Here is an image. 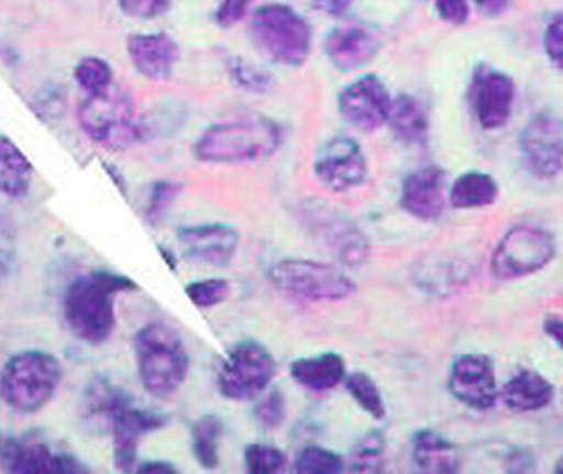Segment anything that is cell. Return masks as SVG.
<instances>
[{"instance_id":"cell-29","label":"cell","mask_w":563,"mask_h":474,"mask_svg":"<svg viewBox=\"0 0 563 474\" xmlns=\"http://www.w3.org/2000/svg\"><path fill=\"white\" fill-rule=\"evenodd\" d=\"M223 422L220 417L208 414L199 417L191 429V448L199 466L217 470L220 464V445Z\"/></svg>"},{"instance_id":"cell-28","label":"cell","mask_w":563,"mask_h":474,"mask_svg":"<svg viewBox=\"0 0 563 474\" xmlns=\"http://www.w3.org/2000/svg\"><path fill=\"white\" fill-rule=\"evenodd\" d=\"M496 198H498V185L489 174L479 173V170H471L459 176L449 189L452 207L459 210L489 207L495 203Z\"/></svg>"},{"instance_id":"cell-25","label":"cell","mask_w":563,"mask_h":474,"mask_svg":"<svg viewBox=\"0 0 563 474\" xmlns=\"http://www.w3.org/2000/svg\"><path fill=\"white\" fill-rule=\"evenodd\" d=\"M34 167L21 153V148L0 135V195L9 199H22L30 195Z\"/></svg>"},{"instance_id":"cell-7","label":"cell","mask_w":563,"mask_h":474,"mask_svg":"<svg viewBox=\"0 0 563 474\" xmlns=\"http://www.w3.org/2000/svg\"><path fill=\"white\" fill-rule=\"evenodd\" d=\"M275 289L309 302L344 301L356 293V284L343 268L306 258H282L268 268Z\"/></svg>"},{"instance_id":"cell-48","label":"cell","mask_w":563,"mask_h":474,"mask_svg":"<svg viewBox=\"0 0 563 474\" xmlns=\"http://www.w3.org/2000/svg\"><path fill=\"white\" fill-rule=\"evenodd\" d=\"M103 169H106L107 174H109L110 178H112L113 185L119 188V191L126 196V183L125 178H123L122 170H120L119 167L107 163H103Z\"/></svg>"},{"instance_id":"cell-9","label":"cell","mask_w":563,"mask_h":474,"mask_svg":"<svg viewBox=\"0 0 563 474\" xmlns=\"http://www.w3.org/2000/svg\"><path fill=\"white\" fill-rule=\"evenodd\" d=\"M300 223L319 245L344 267H360L368 261L369 240L346 214L328 205L309 203L300 210Z\"/></svg>"},{"instance_id":"cell-47","label":"cell","mask_w":563,"mask_h":474,"mask_svg":"<svg viewBox=\"0 0 563 474\" xmlns=\"http://www.w3.org/2000/svg\"><path fill=\"white\" fill-rule=\"evenodd\" d=\"M545 331L549 333V337H552L556 343L562 346L563 350V321L562 319H547L545 321Z\"/></svg>"},{"instance_id":"cell-40","label":"cell","mask_w":563,"mask_h":474,"mask_svg":"<svg viewBox=\"0 0 563 474\" xmlns=\"http://www.w3.org/2000/svg\"><path fill=\"white\" fill-rule=\"evenodd\" d=\"M543 44H545V52L550 62L556 68L563 69V12L555 15L547 26Z\"/></svg>"},{"instance_id":"cell-1","label":"cell","mask_w":563,"mask_h":474,"mask_svg":"<svg viewBox=\"0 0 563 474\" xmlns=\"http://www.w3.org/2000/svg\"><path fill=\"white\" fill-rule=\"evenodd\" d=\"M137 289L134 280L112 271L76 277L63 297L66 327L90 346L107 343L117 327V296Z\"/></svg>"},{"instance_id":"cell-11","label":"cell","mask_w":563,"mask_h":474,"mask_svg":"<svg viewBox=\"0 0 563 474\" xmlns=\"http://www.w3.org/2000/svg\"><path fill=\"white\" fill-rule=\"evenodd\" d=\"M0 467L15 474H80L88 467L40 434L0 436Z\"/></svg>"},{"instance_id":"cell-30","label":"cell","mask_w":563,"mask_h":474,"mask_svg":"<svg viewBox=\"0 0 563 474\" xmlns=\"http://www.w3.org/2000/svg\"><path fill=\"white\" fill-rule=\"evenodd\" d=\"M346 467L353 473H382L385 470V438L379 431H369L354 444Z\"/></svg>"},{"instance_id":"cell-49","label":"cell","mask_w":563,"mask_h":474,"mask_svg":"<svg viewBox=\"0 0 563 474\" xmlns=\"http://www.w3.org/2000/svg\"><path fill=\"white\" fill-rule=\"evenodd\" d=\"M159 252L161 255H163L164 261L167 262V265H169V267L173 268V271H176L177 262L176 258H174V255L170 254V252L167 251V249H159Z\"/></svg>"},{"instance_id":"cell-33","label":"cell","mask_w":563,"mask_h":474,"mask_svg":"<svg viewBox=\"0 0 563 474\" xmlns=\"http://www.w3.org/2000/svg\"><path fill=\"white\" fill-rule=\"evenodd\" d=\"M228 71H230L233 85L240 90L250 91V93H265L275 84L271 71L253 65L249 59L233 58L228 66Z\"/></svg>"},{"instance_id":"cell-26","label":"cell","mask_w":563,"mask_h":474,"mask_svg":"<svg viewBox=\"0 0 563 474\" xmlns=\"http://www.w3.org/2000/svg\"><path fill=\"white\" fill-rule=\"evenodd\" d=\"M387 123L395 137L405 144L426 145L429 141V119L410 95L394 98Z\"/></svg>"},{"instance_id":"cell-4","label":"cell","mask_w":563,"mask_h":474,"mask_svg":"<svg viewBox=\"0 0 563 474\" xmlns=\"http://www.w3.org/2000/svg\"><path fill=\"white\" fill-rule=\"evenodd\" d=\"M135 362L142 387L152 397L176 394L186 382L189 355L185 341L163 322H151L134 338Z\"/></svg>"},{"instance_id":"cell-20","label":"cell","mask_w":563,"mask_h":474,"mask_svg":"<svg viewBox=\"0 0 563 474\" xmlns=\"http://www.w3.org/2000/svg\"><path fill=\"white\" fill-rule=\"evenodd\" d=\"M126 53L135 71L152 81H166L179 62V46L166 33L134 34L126 41Z\"/></svg>"},{"instance_id":"cell-15","label":"cell","mask_w":563,"mask_h":474,"mask_svg":"<svg viewBox=\"0 0 563 474\" xmlns=\"http://www.w3.org/2000/svg\"><path fill=\"white\" fill-rule=\"evenodd\" d=\"M382 36L366 22H344L325 37V55L334 68L353 73L365 68L378 56Z\"/></svg>"},{"instance_id":"cell-18","label":"cell","mask_w":563,"mask_h":474,"mask_svg":"<svg viewBox=\"0 0 563 474\" xmlns=\"http://www.w3.org/2000/svg\"><path fill=\"white\" fill-rule=\"evenodd\" d=\"M449 388L459 403L477 410L492 409L498 398L495 365L484 355H463L449 373Z\"/></svg>"},{"instance_id":"cell-8","label":"cell","mask_w":563,"mask_h":474,"mask_svg":"<svg viewBox=\"0 0 563 474\" xmlns=\"http://www.w3.org/2000/svg\"><path fill=\"white\" fill-rule=\"evenodd\" d=\"M277 363L264 344L245 340L230 348L218 368V390L228 400L246 403L271 388Z\"/></svg>"},{"instance_id":"cell-22","label":"cell","mask_w":563,"mask_h":474,"mask_svg":"<svg viewBox=\"0 0 563 474\" xmlns=\"http://www.w3.org/2000/svg\"><path fill=\"white\" fill-rule=\"evenodd\" d=\"M412 458L423 473H455L461 470V454L449 439L439 432L422 429L413 436Z\"/></svg>"},{"instance_id":"cell-21","label":"cell","mask_w":563,"mask_h":474,"mask_svg":"<svg viewBox=\"0 0 563 474\" xmlns=\"http://www.w3.org/2000/svg\"><path fill=\"white\" fill-rule=\"evenodd\" d=\"M401 207L423 221L439 220L445 210V173L427 166L413 170L401 186Z\"/></svg>"},{"instance_id":"cell-39","label":"cell","mask_w":563,"mask_h":474,"mask_svg":"<svg viewBox=\"0 0 563 474\" xmlns=\"http://www.w3.org/2000/svg\"><path fill=\"white\" fill-rule=\"evenodd\" d=\"M170 2L173 0H119V5L126 18L151 21L163 15Z\"/></svg>"},{"instance_id":"cell-17","label":"cell","mask_w":563,"mask_h":474,"mask_svg":"<svg viewBox=\"0 0 563 474\" xmlns=\"http://www.w3.org/2000/svg\"><path fill=\"white\" fill-rule=\"evenodd\" d=\"M515 103V84L505 73L477 68L471 84V106L481 128L495 131L508 122Z\"/></svg>"},{"instance_id":"cell-31","label":"cell","mask_w":563,"mask_h":474,"mask_svg":"<svg viewBox=\"0 0 563 474\" xmlns=\"http://www.w3.org/2000/svg\"><path fill=\"white\" fill-rule=\"evenodd\" d=\"M347 392L354 398V403L362 407L373 419L382 420L387 416V406L383 400L382 392H379L376 382L365 372H353L344 378Z\"/></svg>"},{"instance_id":"cell-43","label":"cell","mask_w":563,"mask_h":474,"mask_svg":"<svg viewBox=\"0 0 563 474\" xmlns=\"http://www.w3.org/2000/svg\"><path fill=\"white\" fill-rule=\"evenodd\" d=\"M353 2L354 0H314V5L331 18H340L353 5Z\"/></svg>"},{"instance_id":"cell-12","label":"cell","mask_w":563,"mask_h":474,"mask_svg":"<svg viewBox=\"0 0 563 474\" xmlns=\"http://www.w3.org/2000/svg\"><path fill=\"white\" fill-rule=\"evenodd\" d=\"M314 174L324 188L346 192L362 186L368 178V161L362 145L346 135L329 139L321 145L314 161Z\"/></svg>"},{"instance_id":"cell-34","label":"cell","mask_w":563,"mask_h":474,"mask_svg":"<svg viewBox=\"0 0 563 474\" xmlns=\"http://www.w3.org/2000/svg\"><path fill=\"white\" fill-rule=\"evenodd\" d=\"M76 84L80 85L85 93H95L113 84V71L106 59L98 56H88L75 66L73 71Z\"/></svg>"},{"instance_id":"cell-24","label":"cell","mask_w":563,"mask_h":474,"mask_svg":"<svg viewBox=\"0 0 563 474\" xmlns=\"http://www.w3.org/2000/svg\"><path fill=\"white\" fill-rule=\"evenodd\" d=\"M503 400L517 412L543 409L553 400V385L540 373L521 370L501 392Z\"/></svg>"},{"instance_id":"cell-38","label":"cell","mask_w":563,"mask_h":474,"mask_svg":"<svg viewBox=\"0 0 563 474\" xmlns=\"http://www.w3.org/2000/svg\"><path fill=\"white\" fill-rule=\"evenodd\" d=\"M287 416L286 397L278 388H267L264 397L258 400L255 407V419L261 423L262 428L272 429L280 428Z\"/></svg>"},{"instance_id":"cell-16","label":"cell","mask_w":563,"mask_h":474,"mask_svg":"<svg viewBox=\"0 0 563 474\" xmlns=\"http://www.w3.org/2000/svg\"><path fill=\"white\" fill-rule=\"evenodd\" d=\"M164 426L166 417L135 407L134 404L120 410L110 423L115 470L120 473H132L137 467L142 439L151 432L159 431Z\"/></svg>"},{"instance_id":"cell-50","label":"cell","mask_w":563,"mask_h":474,"mask_svg":"<svg viewBox=\"0 0 563 474\" xmlns=\"http://www.w3.org/2000/svg\"><path fill=\"white\" fill-rule=\"evenodd\" d=\"M556 473H563V458L559 461V464H556Z\"/></svg>"},{"instance_id":"cell-45","label":"cell","mask_w":563,"mask_h":474,"mask_svg":"<svg viewBox=\"0 0 563 474\" xmlns=\"http://www.w3.org/2000/svg\"><path fill=\"white\" fill-rule=\"evenodd\" d=\"M137 473L142 474H173L177 473L174 464L167 463V461L152 460L145 461L141 466L135 467Z\"/></svg>"},{"instance_id":"cell-19","label":"cell","mask_w":563,"mask_h":474,"mask_svg":"<svg viewBox=\"0 0 563 474\" xmlns=\"http://www.w3.org/2000/svg\"><path fill=\"white\" fill-rule=\"evenodd\" d=\"M186 257L211 267L232 264L240 246V233L224 223L195 224L177 232Z\"/></svg>"},{"instance_id":"cell-6","label":"cell","mask_w":563,"mask_h":474,"mask_svg":"<svg viewBox=\"0 0 563 474\" xmlns=\"http://www.w3.org/2000/svg\"><path fill=\"white\" fill-rule=\"evenodd\" d=\"M249 33L258 52L277 65L299 68L311 55V26L289 5L258 8L250 19Z\"/></svg>"},{"instance_id":"cell-10","label":"cell","mask_w":563,"mask_h":474,"mask_svg":"<svg viewBox=\"0 0 563 474\" xmlns=\"http://www.w3.org/2000/svg\"><path fill=\"white\" fill-rule=\"evenodd\" d=\"M555 255V239L547 230L521 224L509 230L496 246L492 274L498 280H515L545 267Z\"/></svg>"},{"instance_id":"cell-46","label":"cell","mask_w":563,"mask_h":474,"mask_svg":"<svg viewBox=\"0 0 563 474\" xmlns=\"http://www.w3.org/2000/svg\"><path fill=\"white\" fill-rule=\"evenodd\" d=\"M12 271H14V257L11 252L0 249V286L11 277Z\"/></svg>"},{"instance_id":"cell-2","label":"cell","mask_w":563,"mask_h":474,"mask_svg":"<svg viewBox=\"0 0 563 474\" xmlns=\"http://www.w3.org/2000/svg\"><path fill=\"white\" fill-rule=\"evenodd\" d=\"M282 129L262 113H235L211 123L195 145L202 163L249 164L267 159L280 147Z\"/></svg>"},{"instance_id":"cell-44","label":"cell","mask_w":563,"mask_h":474,"mask_svg":"<svg viewBox=\"0 0 563 474\" xmlns=\"http://www.w3.org/2000/svg\"><path fill=\"white\" fill-rule=\"evenodd\" d=\"M511 0H474V4L479 9L481 14L488 18H498L509 8Z\"/></svg>"},{"instance_id":"cell-41","label":"cell","mask_w":563,"mask_h":474,"mask_svg":"<svg viewBox=\"0 0 563 474\" xmlns=\"http://www.w3.org/2000/svg\"><path fill=\"white\" fill-rule=\"evenodd\" d=\"M252 2L253 0H221L217 9L218 24H220L223 30L235 26V24H239V22L245 18Z\"/></svg>"},{"instance_id":"cell-37","label":"cell","mask_w":563,"mask_h":474,"mask_svg":"<svg viewBox=\"0 0 563 474\" xmlns=\"http://www.w3.org/2000/svg\"><path fill=\"white\" fill-rule=\"evenodd\" d=\"M183 186L176 181H157L152 186L151 196H148L147 211L145 217L151 224H157L163 220L164 214L170 210L177 198L181 195Z\"/></svg>"},{"instance_id":"cell-13","label":"cell","mask_w":563,"mask_h":474,"mask_svg":"<svg viewBox=\"0 0 563 474\" xmlns=\"http://www.w3.org/2000/svg\"><path fill=\"white\" fill-rule=\"evenodd\" d=\"M390 91L376 75H365L347 85L340 93V113L351 128L360 132H375L388 122Z\"/></svg>"},{"instance_id":"cell-42","label":"cell","mask_w":563,"mask_h":474,"mask_svg":"<svg viewBox=\"0 0 563 474\" xmlns=\"http://www.w3.org/2000/svg\"><path fill=\"white\" fill-rule=\"evenodd\" d=\"M435 9L442 21L452 26H463L470 19V2L467 0H435Z\"/></svg>"},{"instance_id":"cell-14","label":"cell","mask_w":563,"mask_h":474,"mask_svg":"<svg viewBox=\"0 0 563 474\" xmlns=\"http://www.w3.org/2000/svg\"><path fill=\"white\" fill-rule=\"evenodd\" d=\"M521 154L528 169L542 179L563 173V123L552 113H540L521 132Z\"/></svg>"},{"instance_id":"cell-35","label":"cell","mask_w":563,"mask_h":474,"mask_svg":"<svg viewBox=\"0 0 563 474\" xmlns=\"http://www.w3.org/2000/svg\"><path fill=\"white\" fill-rule=\"evenodd\" d=\"M186 294L196 308L211 309L227 301L230 296V280L221 279V277L192 280L186 286Z\"/></svg>"},{"instance_id":"cell-5","label":"cell","mask_w":563,"mask_h":474,"mask_svg":"<svg viewBox=\"0 0 563 474\" xmlns=\"http://www.w3.org/2000/svg\"><path fill=\"white\" fill-rule=\"evenodd\" d=\"M78 122L91 142L115 153L142 137L134 98L115 81L103 90L85 95L78 107Z\"/></svg>"},{"instance_id":"cell-27","label":"cell","mask_w":563,"mask_h":474,"mask_svg":"<svg viewBox=\"0 0 563 474\" xmlns=\"http://www.w3.org/2000/svg\"><path fill=\"white\" fill-rule=\"evenodd\" d=\"M131 404V395L106 378L91 381L84 395L85 417L95 423H107L109 428L113 417Z\"/></svg>"},{"instance_id":"cell-3","label":"cell","mask_w":563,"mask_h":474,"mask_svg":"<svg viewBox=\"0 0 563 474\" xmlns=\"http://www.w3.org/2000/svg\"><path fill=\"white\" fill-rule=\"evenodd\" d=\"M65 377L58 356L46 350H22L0 370V398L18 414H36L56 397Z\"/></svg>"},{"instance_id":"cell-36","label":"cell","mask_w":563,"mask_h":474,"mask_svg":"<svg viewBox=\"0 0 563 474\" xmlns=\"http://www.w3.org/2000/svg\"><path fill=\"white\" fill-rule=\"evenodd\" d=\"M246 470L253 474H274L287 464L286 453L271 444H250L245 449Z\"/></svg>"},{"instance_id":"cell-23","label":"cell","mask_w":563,"mask_h":474,"mask_svg":"<svg viewBox=\"0 0 563 474\" xmlns=\"http://www.w3.org/2000/svg\"><path fill=\"white\" fill-rule=\"evenodd\" d=\"M290 375L307 390L328 392L346 378V362L338 353H322L311 359L296 360L290 365Z\"/></svg>"},{"instance_id":"cell-32","label":"cell","mask_w":563,"mask_h":474,"mask_svg":"<svg viewBox=\"0 0 563 474\" xmlns=\"http://www.w3.org/2000/svg\"><path fill=\"white\" fill-rule=\"evenodd\" d=\"M294 467L299 474H340L346 470V461L331 449L307 445L297 454Z\"/></svg>"}]
</instances>
